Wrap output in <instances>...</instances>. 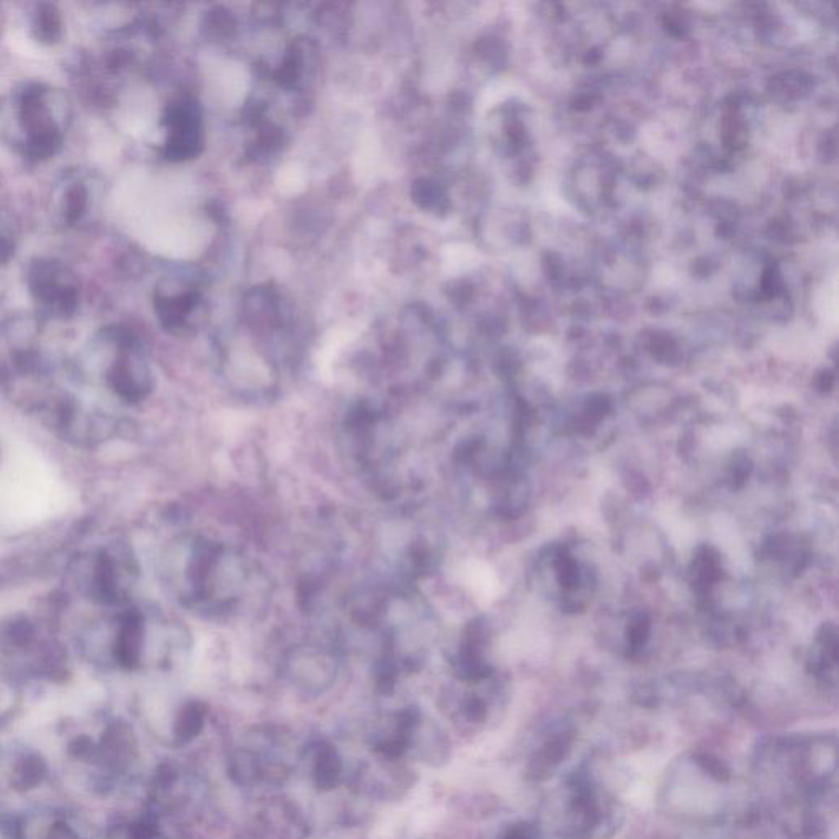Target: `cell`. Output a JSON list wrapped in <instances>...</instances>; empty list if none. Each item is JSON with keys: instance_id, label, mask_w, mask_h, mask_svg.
Segmentation results:
<instances>
[{"instance_id": "obj_13", "label": "cell", "mask_w": 839, "mask_h": 839, "mask_svg": "<svg viewBox=\"0 0 839 839\" xmlns=\"http://www.w3.org/2000/svg\"><path fill=\"white\" fill-rule=\"evenodd\" d=\"M699 762L702 764L703 769H705L710 776L715 777L717 781H726V779L730 777L728 769L723 766L722 761H718V759L712 758V756H702Z\"/></svg>"}, {"instance_id": "obj_10", "label": "cell", "mask_w": 839, "mask_h": 839, "mask_svg": "<svg viewBox=\"0 0 839 839\" xmlns=\"http://www.w3.org/2000/svg\"><path fill=\"white\" fill-rule=\"evenodd\" d=\"M91 205V192L81 179H69L61 192V214L68 225H76L86 217Z\"/></svg>"}, {"instance_id": "obj_4", "label": "cell", "mask_w": 839, "mask_h": 839, "mask_svg": "<svg viewBox=\"0 0 839 839\" xmlns=\"http://www.w3.org/2000/svg\"><path fill=\"white\" fill-rule=\"evenodd\" d=\"M120 353L109 372L110 386L122 399L138 402L150 394L153 376L132 333L120 335Z\"/></svg>"}, {"instance_id": "obj_1", "label": "cell", "mask_w": 839, "mask_h": 839, "mask_svg": "<svg viewBox=\"0 0 839 839\" xmlns=\"http://www.w3.org/2000/svg\"><path fill=\"white\" fill-rule=\"evenodd\" d=\"M15 110L25 141L23 148L32 159L55 156L64 141L63 118L68 104L61 92L41 82H30L17 92Z\"/></svg>"}, {"instance_id": "obj_5", "label": "cell", "mask_w": 839, "mask_h": 839, "mask_svg": "<svg viewBox=\"0 0 839 839\" xmlns=\"http://www.w3.org/2000/svg\"><path fill=\"white\" fill-rule=\"evenodd\" d=\"M287 666L292 679L307 690L328 687L336 676L335 654L327 649H297L287 661Z\"/></svg>"}, {"instance_id": "obj_3", "label": "cell", "mask_w": 839, "mask_h": 839, "mask_svg": "<svg viewBox=\"0 0 839 839\" xmlns=\"http://www.w3.org/2000/svg\"><path fill=\"white\" fill-rule=\"evenodd\" d=\"M163 125L168 132L164 143V158L169 161H187L200 155L204 146V122L196 100L181 99L168 105L163 115Z\"/></svg>"}, {"instance_id": "obj_8", "label": "cell", "mask_w": 839, "mask_h": 839, "mask_svg": "<svg viewBox=\"0 0 839 839\" xmlns=\"http://www.w3.org/2000/svg\"><path fill=\"white\" fill-rule=\"evenodd\" d=\"M145 644V623L138 613L125 617L115 644V656L125 667H135L140 663Z\"/></svg>"}, {"instance_id": "obj_14", "label": "cell", "mask_w": 839, "mask_h": 839, "mask_svg": "<svg viewBox=\"0 0 839 839\" xmlns=\"http://www.w3.org/2000/svg\"><path fill=\"white\" fill-rule=\"evenodd\" d=\"M540 838V833L536 830L535 826L527 825V823H522V825H515L510 828V830L505 833L504 836L500 839H538Z\"/></svg>"}, {"instance_id": "obj_6", "label": "cell", "mask_w": 839, "mask_h": 839, "mask_svg": "<svg viewBox=\"0 0 839 839\" xmlns=\"http://www.w3.org/2000/svg\"><path fill=\"white\" fill-rule=\"evenodd\" d=\"M202 295L197 289H181L169 292L158 289L155 295V310L159 322L169 332H182L191 325V317L199 309Z\"/></svg>"}, {"instance_id": "obj_2", "label": "cell", "mask_w": 839, "mask_h": 839, "mask_svg": "<svg viewBox=\"0 0 839 839\" xmlns=\"http://www.w3.org/2000/svg\"><path fill=\"white\" fill-rule=\"evenodd\" d=\"M28 287L41 309L58 318H68L79 307L76 274L55 259H37L28 268Z\"/></svg>"}, {"instance_id": "obj_15", "label": "cell", "mask_w": 839, "mask_h": 839, "mask_svg": "<svg viewBox=\"0 0 839 839\" xmlns=\"http://www.w3.org/2000/svg\"><path fill=\"white\" fill-rule=\"evenodd\" d=\"M15 241L9 233L0 230V264L9 263L14 258Z\"/></svg>"}, {"instance_id": "obj_9", "label": "cell", "mask_w": 839, "mask_h": 839, "mask_svg": "<svg viewBox=\"0 0 839 839\" xmlns=\"http://www.w3.org/2000/svg\"><path fill=\"white\" fill-rule=\"evenodd\" d=\"M207 717H209V710L205 707V703L197 702V700L186 703L177 713L176 722H174V736L177 743L189 744L196 741L205 730Z\"/></svg>"}, {"instance_id": "obj_11", "label": "cell", "mask_w": 839, "mask_h": 839, "mask_svg": "<svg viewBox=\"0 0 839 839\" xmlns=\"http://www.w3.org/2000/svg\"><path fill=\"white\" fill-rule=\"evenodd\" d=\"M32 33L40 43L55 45L63 37V15L53 4H38L32 14Z\"/></svg>"}, {"instance_id": "obj_7", "label": "cell", "mask_w": 839, "mask_h": 839, "mask_svg": "<svg viewBox=\"0 0 839 839\" xmlns=\"http://www.w3.org/2000/svg\"><path fill=\"white\" fill-rule=\"evenodd\" d=\"M345 769V759L333 744H318L310 764V777L318 790L332 792L338 789L345 779Z\"/></svg>"}, {"instance_id": "obj_12", "label": "cell", "mask_w": 839, "mask_h": 839, "mask_svg": "<svg viewBox=\"0 0 839 839\" xmlns=\"http://www.w3.org/2000/svg\"><path fill=\"white\" fill-rule=\"evenodd\" d=\"M412 199L425 210L445 209L448 204L443 189L430 179H420L413 184Z\"/></svg>"}]
</instances>
